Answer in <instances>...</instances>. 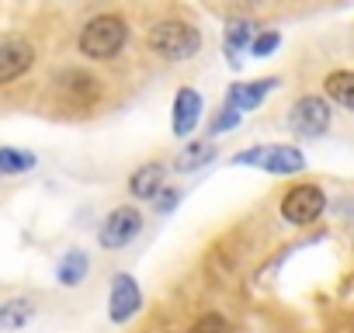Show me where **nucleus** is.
Here are the masks:
<instances>
[{"mask_svg":"<svg viewBox=\"0 0 354 333\" xmlns=\"http://www.w3.org/2000/svg\"><path fill=\"white\" fill-rule=\"evenodd\" d=\"M146 46L153 49V56H160L163 63H188L198 49H202V32L188 21H156L146 35Z\"/></svg>","mask_w":354,"mask_h":333,"instance_id":"obj_1","label":"nucleus"},{"mask_svg":"<svg viewBox=\"0 0 354 333\" xmlns=\"http://www.w3.org/2000/svg\"><path fill=\"white\" fill-rule=\"evenodd\" d=\"M125 39H129V28H125V21L118 15H97V18H91L80 28L77 46H80V53L87 59L101 63V59H115L125 49Z\"/></svg>","mask_w":354,"mask_h":333,"instance_id":"obj_2","label":"nucleus"},{"mask_svg":"<svg viewBox=\"0 0 354 333\" xmlns=\"http://www.w3.org/2000/svg\"><path fill=\"white\" fill-rule=\"evenodd\" d=\"M236 166H257L264 174H299L306 171V156L295 146H250L233 156Z\"/></svg>","mask_w":354,"mask_h":333,"instance_id":"obj_3","label":"nucleus"},{"mask_svg":"<svg viewBox=\"0 0 354 333\" xmlns=\"http://www.w3.org/2000/svg\"><path fill=\"white\" fill-rule=\"evenodd\" d=\"M326 212V195L316 184H295L281 198V219L292 226H309Z\"/></svg>","mask_w":354,"mask_h":333,"instance_id":"obj_4","label":"nucleus"},{"mask_svg":"<svg viewBox=\"0 0 354 333\" xmlns=\"http://www.w3.org/2000/svg\"><path fill=\"white\" fill-rule=\"evenodd\" d=\"M139 233H142V216H139L132 205H118V209H111L108 219L101 222L97 243H101L104 250H122V247H129Z\"/></svg>","mask_w":354,"mask_h":333,"instance_id":"obj_5","label":"nucleus"},{"mask_svg":"<svg viewBox=\"0 0 354 333\" xmlns=\"http://www.w3.org/2000/svg\"><path fill=\"white\" fill-rule=\"evenodd\" d=\"M142 309V288L129 271H118L111 278V292H108V319L115 326H125L129 319H136Z\"/></svg>","mask_w":354,"mask_h":333,"instance_id":"obj_6","label":"nucleus"},{"mask_svg":"<svg viewBox=\"0 0 354 333\" xmlns=\"http://www.w3.org/2000/svg\"><path fill=\"white\" fill-rule=\"evenodd\" d=\"M288 129H292L295 135H302V139L323 135V132L330 129V104H326L323 97H316V94L299 97V101L292 104V111H288Z\"/></svg>","mask_w":354,"mask_h":333,"instance_id":"obj_7","label":"nucleus"},{"mask_svg":"<svg viewBox=\"0 0 354 333\" xmlns=\"http://www.w3.org/2000/svg\"><path fill=\"white\" fill-rule=\"evenodd\" d=\"M202 111H205V101L195 87H181L174 97V115H170V129L174 135H192L202 122Z\"/></svg>","mask_w":354,"mask_h":333,"instance_id":"obj_8","label":"nucleus"},{"mask_svg":"<svg viewBox=\"0 0 354 333\" xmlns=\"http://www.w3.org/2000/svg\"><path fill=\"white\" fill-rule=\"evenodd\" d=\"M35 66V49L28 42H0V87L25 77Z\"/></svg>","mask_w":354,"mask_h":333,"instance_id":"obj_9","label":"nucleus"},{"mask_svg":"<svg viewBox=\"0 0 354 333\" xmlns=\"http://www.w3.org/2000/svg\"><path fill=\"white\" fill-rule=\"evenodd\" d=\"M278 84H281L278 77H261V80H250V84H233L226 104H230L233 111H240V115H243V111H254Z\"/></svg>","mask_w":354,"mask_h":333,"instance_id":"obj_10","label":"nucleus"},{"mask_svg":"<svg viewBox=\"0 0 354 333\" xmlns=\"http://www.w3.org/2000/svg\"><path fill=\"white\" fill-rule=\"evenodd\" d=\"M163 181H167V166L153 160V163L136 166V174L129 178V191H132V198H139V202H153V198L163 191Z\"/></svg>","mask_w":354,"mask_h":333,"instance_id":"obj_11","label":"nucleus"},{"mask_svg":"<svg viewBox=\"0 0 354 333\" xmlns=\"http://www.w3.org/2000/svg\"><path fill=\"white\" fill-rule=\"evenodd\" d=\"M87 274H91V257H87V250H80V247L66 250V254L59 257V264H56V281H59L63 288H80V285L87 281Z\"/></svg>","mask_w":354,"mask_h":333,"instance_id":"obj_12","label":"nucleus"},{"mask_svg":"<svg viewBox=\"0 0 354 333\" xmlns=\"http://www.w3.org/2000/svg\"><path fill=\"white\" fill-rule=\"evenodd\" d=\"M216 160V146L209 139H192V146H185L174 160V171L177 174H192V171H202L205 163Z\"/></svg>","mask_w":354,"mask_h":333,"instance_id":"obj_13","label":"nucleus"},{"mask_svg":"<svg viewBox=\"0 0 354 333\" xmlns=\"http://www.w3.org/2000/svg\"><path fill=\"white\" fill-rule=\"evenodd\" d=\"M35 319V302L32 298H8L0 305V330H25Z\"/></svg>","mask_w":354,"mask_h":333,"instance_id":"obj_14","label":"nucleus"},{"mask_svg":"<svg viewBox=\"0 0 354 333\" xmlns=\"http://www.w3.org/2000/svg\"><path fill=\"white\" fill-rule=\"evenodd\" d=\"M323 87H326V97H330L333 104L354 111V73H351V70H333V73L323 80Z\"/></svg>","mask_w":354,"mask_h":333,"instance_id":"obj_15","label":"nucleus"},{"mask_svg":"<svg viewBox=\"0 0 354 333\" xmlns=\"http://www.w3.org/2000/svg\"><path fill=\"white\" fill-rule=\"evenodd\" d=\"M39 156L32 149H15V146H0V174L4 178H18V174H28L35 171Z\"/></svg>","mask_w":354,"mask_h":333,"instance_id":"obj_16","label":"nucleus"},{"mask_svg":"<svg viewBox=\"0 0 354 333\" xmlns=\"http://www.w3.org/2000/svg\"><path fill=\"white\" fill-rule=\"evenodd\" d=\"M254 35H257V32H254L250 21H230V28H226V56H230V66H240V53L250 49Z\"/></svg>","mask_w":354,"mask_h":333,"instance_id":"obj_17","label":"nucleus"},{"mask_svg":"<svg viewBox=\"0 0 354 333\" xmlns=\"http://www.w3.org/2000/svg\"><path fill=\"white\" fill-rule=\"evenodd\" d=\"M94 84H97V80H94L91 73H77V70H66V73H63V91H70V94H87V97H94V94H97Z\"/></svg>","mask_w":354,"mask_h":333,"instance_id":"obj_18","label":"nucleus"},{"mask_svg":"<svg viewBox=\"0 0 354 333\" xmlns=\"http://www.w3.org/2000/svg\"><path fill=\"white\" fill-rule=\"evenodd\" d=\"M278 46H281V35H278V32H257V35H254V42H250V56L268 59Z\"/></svg>","mask_w":354,"mask_h":333,"instance_id":"obj_19","label":"nucleus"},{"mask_svg":"<svg viewBox=\"0 0 354 333\" xmlns=\"http://www.w3.org/2000/svg\"><path fill=\"white\" fill-rule=\"evenodd\" d=\"M192 333H230V323H226V316H219V312H205V316L195 319Z\"/></svg>","mask_w":354,"mask_h":333,"instance_id":"obj_20","label":"nucleus"},{"mask_svg":"<svg viewBox=\"0 0 354 333\" xmlns=\"http://www.w3.org/2000/svg\"><path fill=\"white\" fill-rule=\"evenodd\" d=\"M240 118H243V115H240V111H233V108L226 104V108H223V111L212 118L209 132H212V135H219V132H230V129H236V125H240Z\"/></svg>","mask_w":354,"mask_h":333,"instance_id":"obj_21","label":"nucleus"},{"mask_svg":"<svg viewBox=\"0 0 354 333\" xmlns=\"http://www.w3.org/2000/svg\"><path fill=\"white\" fill-rule=\"evenodd\" d=\"M177 202H181V191H177V188H163V191L153 198V209H156L160 216H170V212L177 209Z\"/></svg>","mask_w":354,"mask_h":333,"instance_id":"obj_22","label":"nucleus"}]
</instances>
